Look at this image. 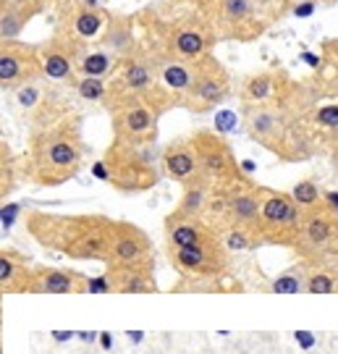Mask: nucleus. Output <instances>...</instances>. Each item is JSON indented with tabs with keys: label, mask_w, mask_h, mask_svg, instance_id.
Here are the masks:
<instances>
[{
	"label": "nucleus",
	"mask_w": 338,
	"mask_h": 354,
	"mask_svg": "<svg viewBox=\"0 0 338 354\" xmlns=\"http://www.w3.org/2000/svg\"><path fill=\"white\" fill-rule=\"evenodd\" d=\"M55 8H58V19H55L53 32L82 48L95 45L102 37L108 26V16H111V11H105L89 0H61Z\"/></svg>",
	"instance_id": "nucleus-12"
},
{
	"label": "nucleus",
	"mask_w": 338,
	"mask_h": 354,
	"mask_svg": "<svg viewBox=\"0 0 338 354\" xmlns=\"http://www.w3.org/2000/svg\"><path fill=\"white\" fill-rule=\"evenodd\" d=\"M82 45H76L71 39L61 37L53 32L45 42H39V61H42V76L50 79L55 84L63 82H74L76 76V58H79Z\"/></svg>",
	"instance_id": "nucleus-17"
},
{
	"label": "nucleus",
	"mask_w": 338,
	"mask_h": 354,
	"mask_svg": "<svg viewBox=\"0 0 338 354\" xmlns=\"http://www.w3.org/2000/svg\"><path fill=\"white\" fill-rule=\"evenodd\" d=\"M220 42H254L288 13V0H207Z\"/></svg>",
	"instance_id": "nucleus-6"
},
{
	"label": "nucleus",
	"mask_w": 338,
	"mask_h": 354,
	"mask_svg": "<svg viewBox=\"0 0 338 354\" xmlns=\"http://www.w3.org/2000/svg\"><path fill=\"white\" fill-rule=\"evenodd\" d=\"M111 291H115L111 273H102V276L87 279V291H84V294H111Z\"/></svg>",
	"instance_id": "nucleus-36"
},
{
	"label": "nucleus",
	"mask_w": 338,
	"mask_h": 354,
	"mask_svg": "<svg viewBox=\"0 0 338 354\" xmlns=\"http://www.w3.org/2000/svg\"><path fill=\"white\" fill-rule=\"evenodd\" d=\"M35 268L37 266H32L19 250L3 247V252H0V289H3V294L32 291Z\"/></svg>",
	"instance_id": "nucleus-22"
},
{
	"label": "nucleus",
	"mask_w": 338,
	"mask_h": 354,
	"mask_svg": "<svg viewBox=\"0 0 338 354\" xmlns=\"http://www.w3.org/2000/svg\"><path fill=\"white\" fill-rule=\"evenodd\" d=\"M267 291H273V294H301V291H307V268H304V263H297L288 270H283L281 276H276L270 281Z\"/></svg>",
	"instance_id": "nucleus-31"
},
{
	"label": "nucleus",
	"mask_w": 338,
	"mask_h": 354,
	"mask_svg": "<svg viewBox=\"0 0 338 354\" xmlns=\"http://www.w3.org/2000/svg\"><path fill=\"white\" fill-rule=\"evenodd\" d=\"M76 339L82 344H95V342H100V330H79Z\"/></svg>",
	"instance_id": "nucleus-42"
},
{
	"label": "nucleus",
	"mask_w": 338,
	"mask_h": 354,
	"mask_svg": "<svg viewBox=\"0 0 338 354\" xmlns=\"http://www.w3.org/2000/svg\"><path fill=\"white\" fill-rule=\"evenodd\" d=\"M333 263H338V257H336V260H333Z\"/></svg>",
	"instance_id": "nucleus-47"
},
{
	"label": "nucleus",
	"mask_w": 338,
	"mask_h": 354,
	"mask_svg": "<svg viewBox=\"0 0 338 354\" xmlns=\"http://www.w3.org/2000/svg\"><path fill=\"white\" fill-rule=\"evenodd\" d=\"M234 118H236L234 113H220L218 115V124H215V131H220V134H223V131H231V129H234V124H231Z\"/></svg>",
	"instance_id": "nucleus-40"
},
{
	"label": "nucleus",
	"mask_w": 338,
	"mask_h": 354,
	"mask_svg": "<svg viewBox=\"0 0 338 354\" xmlns=\"http://www.w3.org/2000/svg\"><path fill=\"white\" fill-rule=\"evenodd\" d=\"M118 58L111 55L108 50H102L97 45H87L79 50L76 58V74L79 76H95V79H113V74L118 71Z\"/></svg>",
	"instance_id": "nucleus-27"
},
{
	"label": "nucleus",
	"mask_w": 338,
	"mask_h": 354,
	"mask_svg": "<svg viewBox=\"0 0 338 354\" xmlns=\"http://www.w3.org/2000/svg\"><path fill=\"white\" fill-rule=\"evenodd\" d=\"M105 111L111 115L113 140L124 142H158V124L160 111L144 97L105 102Z\"/></svg>",
	"instance_id": "nucleus-11"
},
{
	"label": "nucleus",
	"mask_w": 338,
	"mask_h": 354,
	"mask_svg": "<svg viewBox=\"0 0 338 354\" xmlns=\"http://www.w3.org/2000/svg\"><path fill=\"white\" fill-rule=\"evenodd\" d=\"M84 134H82V115L68 113L48 127L29 129L26 145L24 176L35 187H63L79 176L84 165Z\"/></svg>",
	"instance_id": "nucleus-4"
},
{
	"label": "nucleus",
	"mask_w": 338,
	"mask_h": 354,
	"mask_svg": "<svg viewBox=\"0 0 338 354\" xmlns=\"http://www.w3.org/2000/svg\"><path fill=\"white\" fill-rule=\"evenodd\" d=\"M191 140H194V147L200 155V174L210 178L213 184H228V181H236L241 176H250V174H244V168L220 131L197 129L191 134Z\"/></svg>",
	"instance_id": "nucleus-13"
},
{
	"label": "nucleus",
	"mask_w": 338,
	"mask_h": 354,
	"mask_svg": "<svg viewBox=\"0 0 338 354\" xmlns=\"http://www.w3.org/2000/svg\"><path fill=\"white\" fill-rule=\"evenodd\" d=\"M294 252L301 263H333L338 257V213L328 203L301 213Z\"/></svg>",
	"instance_id": "nucleus-8"
},
{
	"label": "nucleus",
	"mask_w": 338,
	"mask_h": 354,
	"mask_svg": "<svg viewBox=\"0 0 338 354\" xmlns=\"http://www.w3.org/2000/svg\"><path fill=\"white\" fill-rule=\"evenodd\" d=\"M76 333L79 330H50V339L55 344H66V342H74Z\"/></svg>",
	"instance_id": "nucleus-41"
},
{
	"label": "nucleus",
	"mask_w": 338,
	"mask_h": 354,
	"mask_svg": "<svg viewBox=\"0 0 338 354\" xmlns=\"http://www.w3.org/2000/svg\"><path fill=\"white\" fill-rule=\"evenodd\" d=\"M113 279V286L118 294H155L158 281L155 270H142V268H108Z\"/></svg>",
	"instance_id": "nucleus-28"
},
{
	"label": "nucleus",
	"mask_w": 338,
	"mask_h": 354,
	"mask_svg": "<svg viewBox=\"0 0 338 354\" xmlns=\"http://www.w3.org/2000/svg\"><path fill=\"white\" fill-rule=\"evenodd\" d=\"M115 218L97 213H45L32 210L26 215V231L42 250L58 252L71 260H111Z\"/></svg>",
	"instance_id": "nucleus-3"
},
{
	"label": "nucleus",
	"mask_w": 338,
	"mask_h": 354,
	"mask_svg": "<svg viewBox=\"0 0 338 354\" xmlns=\"http://www.w3.org/2000/svg\"><path fill=\"white\" fill-rule=\"evenodd\" d=\"M144 330H126V339H129V344H142L144 342Z\"/></svg>",
	"instance_id": "nucleus-44"
},
{
	"label": "nucleus",
	"mask_w": 338,
	"mask_h": 354,
	"mask_svg": "<svg viewBox=\"0 0 338 354\" xmlns=\"http://www.w3.org/2000/svg\"><path fill=\"white\" fill-rule=\"evenodd\" d=\"M39 13L45 8L32 0H0V39H19Z\"/></svg>",
	"instance_id": "nucleus-25"
},
{
	"label": "nucleus",
	"mask_w": 338,
	"mask_h": 354,
	"mask_svg": "<svg viewBox=\"0 0 338 354\" xmlns=\"http://www.w3.org/2000/svg\"><path fill=\"white\" fill-rule=\"evenodd\" d=\"M168 252V263L176 273L181 276V283H191L200 286H218V279H223L228 273V250L220 236L207 239L194 247H181V250H165Z\"/></svg>",
	"instance_id": "nucleus-7"
},
{
	"label": "nucleus",
	"mask_w": 338,
	"mask_h": 354,
	"mask_svg": "<svg viewBox=\"0 0 338 354\" xmlns=\"http://www.w3.org/2000/svg\"><path fill=\"white\" fill-rule=\"evenodd\" d=\"M42 79L39 45L21 39H0V87L3 92H16L29 82Z\"/></svg>",
	"instance_id": "nucleus-14"
},
{
	"label": "nucleus",
	"mask_w": 338,
	"mask_h": 354,
	"mask_svg": "<svg viewBox=\"0 0 338 354\" xmlns=\"http://www.w3.org/2000/svg\"><path fill=\"white\" fill-rule=\"evenodd\" d=\"M317 105V92L312 82H304L301 89L278 102L241 105V124L252 142L273 152L283 163H301L317 152L320 137L312 131L307 113Z\"/></svg>",
	"instance_id": "nucleus-1"
},
{
	"label": "nucleus",
	"mask_w": 338,
	"mask_h": 354,
	"mask_svg": "<svg viewBox=\"0 0 338 354\" xmlns=\"http://www.w3.org/2000/svg\"><path fill=\"white\" fill-rule=\"evenodd\" d=\"M184 192H181V200L176 205V210L184 215H197V218H205L207 213V205H210V197H213L215 184L207 176H194L191 181L181 184Z\"/></svg>",
	"instance_id": "nucleus-26"
},
{
	"label": "nucleus",
	"mask_w": 338,
	"mask_h": 354,
	"mask_svg": "<svg viewBox=\"0 0 338 354\" xmlns=\"http://www.w3.org/2000/svg\"><path fill=\"white\" fill-rule=\"evenodd\" d=\"M220 239H223L228 252H250V250L263 247L260 234H254V231H244V228H228V231L220 234Z\"/></svg>",
	"instance_id": "nucleus-35"
},
{
	"label": "nucleus",
	"mask_w": 338,
	"mask_h": 354,
	"mask_svg": "<svg viewBox=\"0 0 338 354\" xmlns=\"http://www.w3.org/2000/svg\"><path fill=\"white\" fill-rule=\"evenodd\" d=\"M87 279L79 270H66V268H35V281H32V294H82L87 291Z\"/></svg>",
	"instance_id": "nucleus-21"
},
{
	"label": "nucleus",
	"mask_w": 338,
	"mask_h": 354,
	"mask_svg": "<svg viewBox=\"0 0 338 354\" xmlns=\"http://www.w3.org/2000/svg\"><path fill=\"white\" fill-rule=\"evenodd\" d=\"M16 178H19V160H16L11 147L6 142H0V194H3V203L16 189Z\"/></svg>",
	"instance_id": "nucleus-33"
},
{
	"label": "nucleus",
	"mask_w": 338,
	"mask_h": 354,
	"mask_svg": "<svg viewBox=\"0 0 338 354\" xmlns=\"http://www.w3.org/2000/svg\"><path fill=\"white\" fill-rule=\"evenodd\" d=\"M95 45L102 48V50H108L111 55H115L118 61H124V58L134 55L137 50H142V32H139L137 16L111 11L108 26H105L102 37Z\"/></svg>",
	"instance_id": "nucleus-18"
},
{
	"label": "nucleus",
	"mask_w": 338,
	"mask_h": 354,
	"mask_svg": "<svg viewBox=\"0 0 338 354\" xmlns=\"http://www.w3.org/2000/svg\"><path fill=\"white\" fill-rule=\"evenodd\" d=\"M323 145H326L328 158H330V163H333V171H336V176H338V134H330L328 140H323Z\"/></svg>",
	"instance_id": "nucleus-39"
},
{
	"label": "nucleus",
	"mask_w": 338,
	"mask_h": 354,
	"mask_svg": "<svg viewBox=\"0 0 338 354\" xmlns=\"http://www.w3.org/2000/svg\"><path fill=\"white\" fill-rule=\"evenodd\" d=\"M102 163L111 174L108 184L121 194H144L165 176L163 147H158V142L113 140Z\"/></svg>",
	"instance_id": "nucleus-5"
},
{
	"label": "nucleus",
	"mask_w": 338,
	"mask_h": 354,
	"mask_svg": "<svg viewBox=\"0 0 338 354\" xmlns=\"http://www.w3.org/2000/svg\"><path fill=\"white\" fill-rule=\"evenodd\" d=\"M314 6H317V3H320V6H336L338 0H312Z\"/></svg>",
	"instance_id": "nucleus-46"
},
{
	"label": "nucleus",
	"mask_w": 338,
	"mask_h": 354,
	"mask_svg": "<svg viewBox=\"0 0 338 354\" xmlns=\"http://www.w3.org/2000/svg\"><path fill=\"white\" fill-rule=\"evenodd\" d=\"M291 197H294V203L301 207V213H304V210H312V207L326 203V192L320 189L317 181H312V178H301V181H297V184L291 187Z\"/></svg>",
	"instance_id": "nucleus-34"
},
{
	"label": "nucleus",
	"mask_w": 338,
	"mask_h": 354,
	"mask_svg": "<svg viewBox=\"0 0 338 354\" xmlns=\"http://www.w3.org/2000/svg\"><path fill=\"white\" fill-rule=\"evenodd\" d=\"M32 3H37V6H42V8H45V11H48V8H50V6H58V3H61V0H32Z\"/></svg>",
	"instance_id": "nucleus-45"
},
{
	"label": "nucleus",
	"mask_w": 338,
	"mask_h": 354,
	"mask_svg": "<svg viewBox=\"0 0 338 354\" xmlns=\"http://www.w3.org/2000/svg\"><path fill=\"white\" fill-rule=\"evenodd\" d=\"M260 236L265 244L294 250L301 228V207L294 203L291 192L260 187Z\"/></svg>",
	"instance_id": "nucleus-9"
},
{
	"label": "nucleus",
	"mask_w": 338,
	"mask_h": 354,
	"mask_svg": "<svg viewBox=\"0 0 338 354\" xmlns=\"http://www.w3.org/2000/svg\"><path fill=\"white\" fill-rule=\"evenodd\" d=\"M163 231H165V250L194 247V244H202V241L220 236L218 228H215L210 221L197 218V215H184V213H178V210L165 215Z\"/></svg>",
	"instance_id": "nucleus-19"
},
{
	"label": "nucleus",
	"mask_w": 338,
	"mask_h": 354,
	"mask_svg": "<svg viewBox=\"0 0 338 354\" xmlns=\"http://www.w3.org/2000/svg\"><path fill=\"white\" fill-rule=\"evenodd\" d=\"M231 95H234L231 74L215 58V53H210L194 64V82H191L181 108L189 113H210L218 105H223Z\"/></svg>",
	"instance_id": "nucleus-10"
},
{
	"label": "nucleus",
	"mask_w": 338,
	"mask_h": 354,
	"mask_svg": "<svg viewBox=\"0 0 338 354\" xmlns=\"http://www.w3.org/2000/svg\"><path fill=\"white\" fill-rule=\"evenodd\" d=\"M304 268H307V294H336L338 263H304Z\"/></svg>",
	"instance_id": "nucleus-29"
},
{
	"label": "nucleus",
	"mask_w": 338,
	"mask_h": 354,
	"mask_svg": "<svg viewBox=\"0 0 338 354\" xmlns=\"http://www.w3.org/2000/svg\"><path fill=\"white\" fill-rule=\"evenodd\" d=\"M307 121H310L314 134L320 137V142L328 140L330 134H338V100L323 102V105L317 102L307 113Z\"/></svg>",
	"instance_id": "nucleus-30"
},
{
	"label": "nucleus",
	"mask_w": 338,
	"mask_h": 354,
	"mask_svg": "<svg viewBox=\"0 0 338 354\" xmlns=\"http://www.w3.org/2000/svg\"><path fill=\"white\" fill-rule=\"evenodd\" d=\"M97 344H100L102 352H111V349H113V333H111V330H100V342H97Z\"/></svg>",
	"instance_id": "nucleus-43"
},
{
	"label": "nucleus",
	"mask_w": 338,
	"mask_h": 354,
	"mask_svg": "<svg viewBox=\"0 0 338 354\" xmlns=\"http://www.w3.org/2000/svg\"><path fill=\"white\" fill-rule=\"evenodd\" d=\"M79 100L84 102H105L111 92V79H95V76H76L71 82Z\"/></svg>",
	"instance_id": "nucleus-32"
},
{
	"label": "nucleus",
	"mask_w": 338,
	"mask_h": 354,
	"mask_svg": "<svg viewBox=\"0 0 338 354\" xmlns=\"http://www.w3.org/2000/svg\"><path fill=\"white\" fill-rule=\"evenodd\" d=\"M108 268H142V270H155V252L152 241L144 228L129 221L115 223L111 244V260Z\"/></svg>",
	"instance_id": "nucleus-16"
},
{
	"label": "nucleus",
	"mask_w": 338,
	"mask_h": 354,
	"mask_svg": "<svg viewBox=\"0 0 338 354\" xmlns=\"http://www.w3.org/2000/svg\"><path fill=\"white\" fill-rule=\"evenodd\" d=\"M294 342L299 344L301 352H312L314 346H317V336H314L312 330H294Z\"/></svg>",
	"instance_id": "nucleus-37"
},
{
	"label": "nucleus",
	"mask_w": 338,
	"mask_h": 354,
	"mask_svg": "<svg viewBox=\"0 0 338 354\" xmlns=\"http://www.w3.org/2000/svg\"><path fill=\"white\" fill-rule=\"evenodd\" d=\"M142 45L158 55L197 64L220 45L207 0H176L163 8L137 13Z\"/></svg>",
	"instance_id": "nucleus-2"
},
{
	"label": "nucleus",
	"mask_w": 338,
	"mask_h": 354,
	"mask_svg": "<svg viewBox=\"0 0 338 354\" xmlns=\"http://www.w3.org/2000/svg\"><path fill=\"white\" fill-rule=\"evenodd\" d=\"M158 66H160V87L181 108V102H184L189 87L194 82V64L178 61V58H171V55H158Z\"/></svg>",
	"instance_id": "nucleus-24"
},
{
	"label": "nucleus",
	"mask_w": 338,
	"mask_h": 354,
	"mask_svg": "<svg viewBox=\"0 0 338 354\" xmlns=\"http://www.w3.org/2000/svg\"><path fill=\"white\" fill-rule=\"evenodd\" d=\"M301 84L304 82H297L286 68L273 66V68H263V71L244 76L238 82L236 95L241 105H263V102H278L294 97L301 89Z\"/></svg>",
	"instance_id": "nucleus-15"
},
{
	"label": "nucleus",
	"mask_w": 338,
	"mask_h": 354,
	"mask_svg": "<svg viewBox=\"0 0 338 354\" xmlns=\"http://www.w3.org/2000/svg\"><path fill=\"white\" fill-rule=\"evenodd\" d=\"M312 87L317 97L338 100V35L320 42V58L314 64Z\"/></svg>",
	"instance_id": "nucleus-23"
},
{
	"label": "nucleus",
	"mask_w": 338,
	"mask_h": 354,
	"mask_svg": "<svg viewBox=\"0 0 338 354\" xmlns=\"http://www.w3.org/2000/svg\"><path fill=\"white\" fill-rule=\"evenodd\" d=\"M19 205H3V210H0V223H3V231H8L13 226V221H16V215H19Z\"/></svg>",
	"instance_id": "nucleus-38"
},
{
	"label": "nucleus",
	"mask_w": 338,
	"mask_h": 354,
	"mask_svg": "<svg viewBox=\"0 0 338 354\" xmlns=\"http://www.w3.org/2000/svg\"><path fill=\"white\" fill-rule=\"evenodd\" d=\"M163 171L165 176L176 184H187L194 176H200V155L194 147L191 134L189 137H176L163 147Z\"/></svg>",
	"instance_id": "nucleus-20"
}]
</instances>
